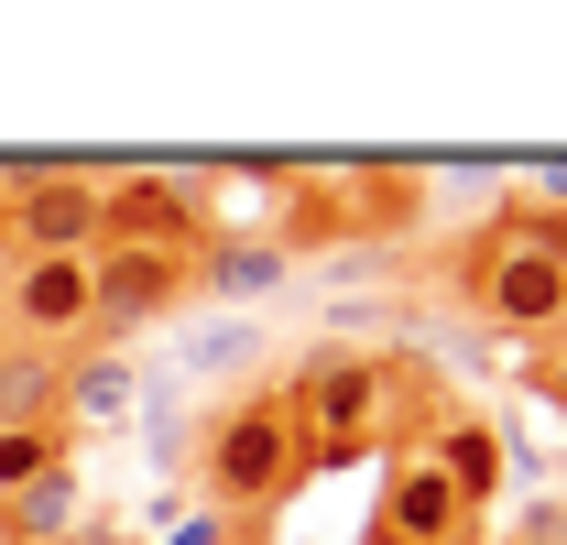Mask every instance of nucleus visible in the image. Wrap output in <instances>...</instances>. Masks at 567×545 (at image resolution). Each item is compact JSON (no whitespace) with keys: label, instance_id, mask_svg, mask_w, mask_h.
Segmentation results:
<instances>
[{"label":"nucleus","instance_id":"1","mask_svg":"<svg viewBox=\"0 0 567 545\" xmlns=\"http://www.w3.org/2000/svg\"><path fill=\"white\" fill-rule=\"evenodd\" d=\"M295 470H306V425H295V393L284 382L218 404L208 436H197V491H208V513H229V524L262 513V502H284Z\"/></svg>","mask_w":567,"mask_h":545},{"label":"nucleus","instance_id":"2","mask_svg":"<svg viewBox=\"0 0 567 545\" xmlns=\"http://www.w3.org/2000/svg\"><path fill=\"white\" fill-rule=\"evenodd\" d=\"M284 393H295V425H306V459H350V448H371L393 425L404 371L393 360H360V349H306Z\"/></svg>","mask_w":567,"mask_h":545},{"label":"nucleus","instance_id":"3","mask_svg":"<svg viewBox=\"0 0 567 545\" xmlns=\"http://www.w3.org/2000/svg\"><path fill=\"white\" fill-rule=\"evenodd\" d=\"M470 295H481V317H492L502 339H546V328H567V229H546V218L492 229L481 263H470Z\"/></svg>","mask_w":567,"mask_h":545},{"label":"nucleus","instance_id":"4","mask_svg":"<svg viewBox=\"0 0 567 545\" xmlns=\"http://www.w3.org/2000/svg\"><path fill=\"white\" fill-rule=\"evenodd\" d=\"M0 240H11V263L22 251H44V263H99V240H110V207H99V175H44L33 197L0 207Z\"/></svg>","mask_w":567,"mask_h":545},{"label":"nucleus","instance_id":"5","mask_svg":"<svg viewBox=\"0 0 567 545\" xmlns=\"http://www.w3.org/2000/svg\"><path fill=\"white\" fill-rule=\"evenodd\" d=\"M164 306H186V263L175 251H99L87 263V349H132Z\"/></svg>","mask_w":567,"mask_h":545},{"label":"nucleus","instance_id":"6","mask_svg":"<svg viewBox=\"0 0 567 545\" xmlns=\"http://www.w3.org/2000/svg\"><path fill=\"white\" fill-rule=\"evenodd\" d=\"M0 317H11V339L33 349H87V263H44V251H22V263L0 272Z\"/></svg>","mask_w":567,"mask_h":545},{"label":"nucleus","instance_id":"7","mask_svg":"<svg viewBox=\"0 0 567 545\" xmlns=\"http://www.w3.org/2000/svg\"><path fill=\"white\" fill-rule=\"evenodd\" d=\"M470 524H481V513L447 491V470H436L425 448L382 470V545H470Z\"/></svg>","mask_w":567,"mask_h":545},{"label":"nucleus","instance_id":"8","mask_svg":"<svg viewBox=\"0 0 567 545\" xmlns=\"http://www.w3.org/2000/svg\"><path fill=\"white\" fill-rule=\"evenodd\" d=\"M142 404V360L132 349H76L66 360V393H55V436H99Z\"/></svg>","mask_w":567,"mask_h":545},{"label":"nucleus","instance_id":"9","mask_svg":"<svg viewBox=\"0 0 567 545\" xmlns=\"http://www.w3.org/2000/svg\"><path fill=\"white\" fill-rule=\"evenodd\" d=\"M76 502H87V491H76V459H55L44 480H22V491L0 502V545H66Z\"/></svg>","mask_w":567,"mask_h":545},{"label":"nucleus","instance_id":"10","mask_svg":"<svg viewBox=\"0 0 567 545\" xmlns=\"http://www.w3.org/2000/svg\"><path fill=\"white\" fill-rule=\"evenodd\" d=\"M284 272H295V251H284V240H262V229H240V240L197 251V263H186V284H208V295H229V306H251V295H274Z\"/></svg>","mask_w":567,"mask_h":545},{"label":"nucleus","instance_id":"11","mask_svg":"<svg viewBox=\"0 0 567 545\" xmlns=\"http://www.w3.org/2000/svg\"><path fill=\"white\" fill-rule=\"evenodd\" d=\"M425 459L447 470V491H458L470 513H492V491H502V436L481 425V414H447V425L425 436Z\"/></svg>","mask_w":567,"mask_h":545},{"label":"nucleus","instance_id":"12","mask_svg":"<svg viewBox=\"0 0 567 545\" xmlns=\"http://www.w3.org/2000/svg\"><path fill=\"white\" fill-rule=\"evenodd\" d=\"M55 393H66V349L0 339V425H55Z\"/></svg>","mask_w":567,"mask_h":545},{"label":"nucleus","instance_id":"13","mask_svg":"<svg viewBox=\"0 0 567 545\" xmlns=\"http://www.w3.org/2000/svg\"><path fill=\"white\" fill-rule=\"evenodd\" d=\"M262 360V328L251 317H218L208 339H186V382H218V371H251Z\"/></svg>","mask_w":567,"mask_h":545},{"label":"nucleus","instance_id":"14","mask_svg":"<svg viewBox=\"0 0 567 545\" xmlns=\"http://www.w3.org/2000/svg\"><path fill=\"white\" fill-rule=\"evenodd\" d=\"M55 459H66V436H55V425H0V502H11L22 480H44Z\"/></svg>","mask_w":567,"mask_h":545},{"label":"nucleus","instance_id":"15","mask_svg":"<svg viewBox=\"0 0 567 545\" xmlns=\"http://www.w3.org/2000/svg\"><path fill=\"white\" fill-rule=\"evenodd\" d=\"M382 272H393V251H382V240H350V251H328V263H317V284H339V295H350V284H382Z\"/></svg>","mask_w":567,"mask_h":545},{"label":"nucleus","instance_id":"16","mask_svg":"<svg viewBox=\"0 0 567 545\" xmlns=\"http://www.w3.org/2000/svg\"><path fill=\"white\" fill-rule=\"evenodd\" d=\"M153 545H240V524H229V513H186L175 535H153Z\"/></svg>","mask_w":567,"mask_h":545},{"label":"nucleus","instance_id":"17","mask_svg":"<svg viewBox=\"0 0 567 545\" xmlns=\"http://www.w3.org/2000/svg\"><path fill=\"white\" fill-rule=\"evenodd\" d=\"M535 197H546V207H567V153H546V164H535Z\"/></svg>","mask_w":567,"mask_h":545},{"label":"nucleus","instance_id":"18","mask_svg":"<svg viewBox=\"0 0 567 545\" xmlns=\"http://www.w3.org/2000/svg\"><path fill=\"white\" fill-rule=\"evenodd\" d=\"M546 393H557V404H567V360H557V382H546Z\"/></svg>","mask_w":567,"mask_h":545},{"label":"nucleus","instance_id":"19","mask_svg":"<svg viewBox=\"0 0 567 545\" xmlns=\"http://www.w3.org/2000/svg\"><path fill=\"white\" fill-rule=\"evenodd\" d=\"M0 263H11V240H0Z\"/></svg>","mask_w":567,"mask_h":545},{"label":"nucleus","instance_id":"20","mask_svg":"<svg viewBox=\"0 0 567 545\" xmlns=\"http://www.w3.org/2000/svg\"><path fill=\"white\" fill-rule=\"evenodd\" d=\"M513 545H535V535H513Z\"/></svg>","mask_w":567,"mask_h":545}]
</instances>
